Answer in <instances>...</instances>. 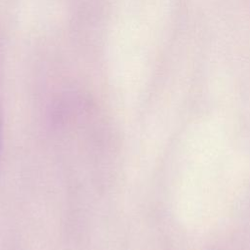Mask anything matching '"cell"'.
<instances>
[{
    "label": "cell",
    "mask_w": 250,
    "mask_h": 250,
    "mask_svg": "<svg viewBox=\"0 0 250 250\" xmlns=\"http://www.w3.org/2000/svg\"><path fill=\"white\" fill-rule=\"evenodd\" d=\"M2 135H3V118H2V111L0 108V154L2 148Z\"/></svg>",
    "instance_id": "obj_1"
}]
</instances>
